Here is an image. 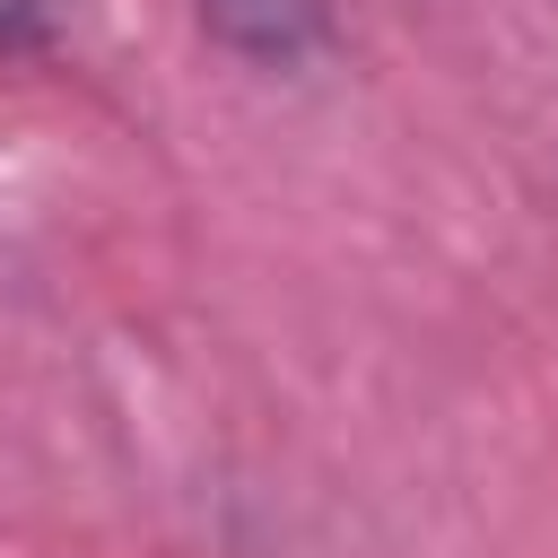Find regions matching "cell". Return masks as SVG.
Wrapping results in <instances>:
<instances>
[{"instance_id": "1", "label": "cell", "mask_w": 558, "mask_h": 558, "mask_svg": "<svg viewBox=\"0 0 558 558\" xmlns=\"http://www.w3.org/2000/svg\"><path fill=\"white\" fill-rule=\"evenodd\" d=\"M201 26L270 70H296L331 44V0H201Z\"/></svg>"}]
</instances>
